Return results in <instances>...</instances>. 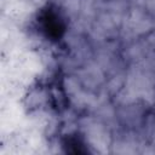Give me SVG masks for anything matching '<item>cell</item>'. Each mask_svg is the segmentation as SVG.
Segmentation results:
<instances>
[{"instance_id": "6da1fadb", "label": "cell", "mask_w": 155, "mask_h": 155, "mask_svg": "<svg viewBox=\"0 0 155 155\" xmlns=\"http://www.w3.org/2000/svg\"><path fill=\"white\" fill-rule=\"evenodd\" d=\"M44 28L47 31V34L53 38L59 36L63 30V27H62L61 22L58 21V18L53 13H50V12L46 13L44 17Z\"/></svg>"}, {"instance_id": "7a4b0ae2", "label": "cell", "mask_w": 155, "mask_h": 155, "mask_svg": "<svg viewBox=\"0 0 155 155\" xmlns=\"http://www.w3.org/2000/svg\"><path fill=\"white\" fill-rule=\"evenodd\" d=\"M67 150L70 151V153H74V154H81V153H85L86 151L82 148V145L79 143V140L78 139H74V138H70L67 142Z\"/></svg>"}]
</instances>
